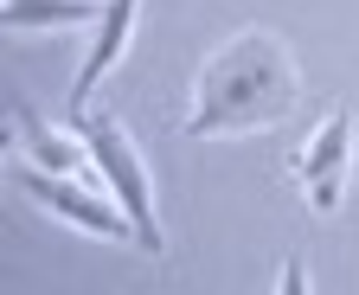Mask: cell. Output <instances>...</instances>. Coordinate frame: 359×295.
<instances>
[{"instance_id": "obj_1", "label": "cell", "mask_w": 359, "mask_h": 295, "mask_svg": "<svg viewBox=\"0 0 359 295\" xmlns=\"http://www.w3.org/2000/svg\"><path fill=\"white\" fill-rule=\"evenodd\" d=\"M295 58L276 32H238L205 58L199 71V97L187 116V135H244V129H269L295 109Z\"/></svg>"}, {"instance_id": "obj_2", "label": "cell", "mask_w": 359, "mask_h": 295, "mask_svg": "<svg viewBox=\"0 0 359 295\" xmlns=\"http://www.w3.org/2000/svg\"><path fill=\"white\" fill-rule=\"evenodd\" d=\"M77 135H83V148H90V167H97V174L109 180L116 205L128 212V225H135V244H142L148 257H161V219H154L148 160L135 154L128 129H122V122H109V116H77Z\"/></svg>"}, {"instance_id": "obj_3", "label": "cell", "mask_w": 359, "mask_h": 295, "mask_svg": "<svg viewBox=\"0 0 359 295\" xmlns=\"http://www.w3.org/2000/svg\"><path fill=\"white\" fill-rule=\"evenodd\" d=\"M13 186L26 193V199H39L45 212H58V219H71L77 231H90V238H109V244H135V225H128V212L116 199H97V193H83L71 174H32V167H20L13 174Z\"/></svg>"}, {"instance_id": "obj_4", "label": "cell", "mask_w": 359, "mask_h": 295, "mask_svg": "<svg viewBox=\"0 0 359 295\" xmlns=\"http://www.w3.org/2000/svg\"><path fill=\"white\" fill-rule=\"evenodd\" d=\"M346 174H353V109H334L327 129H314L295 154V180L308 193L314 212H340L346 199Z\"/></svg>"}, {"instance_id": "obj_5", "label": "cell", "mask_w": 359, "mask_h": 295, "mask_svg": "<svg viewBox=\"0 0 359 295\" xmlns=\"http://www.w3.org/2000/svg\"><path fill=\"white\" fill-rule=\"evenodd\" d=\"M135 7H142V0H109V7L97 13V39H90L83 71H77V83H71V116H83V109H90V90H97V83L116 71L128 32H135Z\"/></svg>"}, {"instance_id": "obj_6", "label": "cell", "mask_w": 359, "mask_h": 295, "mask_svg": "<svg viewBox=\"0 0 359 295\" xmlns=\"http://www.w3.org/2000/svg\"><path fill=\"white\" fill-rule=\"evenodd\" d=\"M13 122H20V135H26V148H32V167L71 174V167H83V160H90V148H83V142H71V135H58V129H45V122H39L26 103H13Z\"/></svg>"}, {"instance_id": "obj_7", "label": "cell", "mask_w": 359, "mask_h": 295, "mask_svg": "<svg viewBox=\"0 0 359 295\" xmlns=\"http://www.w3.org/2000/svg\"><path fill=\"white\" fill-rule=\"evenodd\" d=\"M103 7H90V0H7V26L13 32H32V26H83L97 20Z\"/></svg>"}]
</instances>
